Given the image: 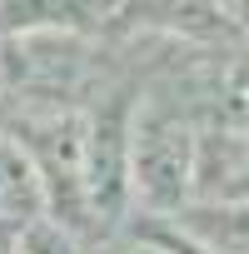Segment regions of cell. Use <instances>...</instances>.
I'll list each match as a JSON object with an SVG mask.
<instances>
[{
    "label": "cell",
    "mask_w": 249,
    "mask_h": 254,
    "mask_svg": "<svg viewBox=\"0 0 249 254\" xmlns=\"http://www.w3.org/2000/svg\"><path fill=\"white\" fill-rule=\"evenodd\" d=\"M85 70L90 45L80 40V30H10L0 60L10 95L30 100V110H70L65 100L85 90Z\"/></svg>",
    "instance_id": "obj_2"
},
{
    "label": "cell",
    "mask_w": 249,
    "mask_h": 254,
    "mask_svg": "<svg viewBox=\"0 0 249 254\" xmlns=\"http://www.w3.org/2000/svg\"><path fill=\"white\" fill-rule=\"evenodd\" d=\"M194 140L199 125L189 120V110L170 105L165 95H145L130 110V199L155 214V219H175L189 204V175H194Z\"/></svg>",
    "instance_id": "obj_1"
}]
</instances>
